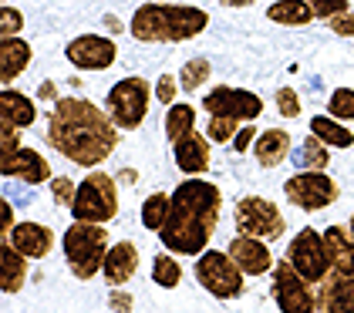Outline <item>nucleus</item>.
<instances>
[{
  "label": "nucleus",
  "instance_id": "nucleus-46",
  "mask_svg": "<svg viewBox=\"0 0 354 313\" xmlns=\"http://www.w3.org/2000/svg\"><path fill=\"white\" fill-rule=\"evenodd\" d=\"M105 27L118 34V30H122V21H118V17H111V14H105Z\"/></svg>",
  "mask_w": 354,
  "mask_h": 313
},
{
  "label": "nucleus",
  "instance_id": "nucleus-6",
  "mask_svg": "<svg viewBox=\"0 0 354 313\" xmlns=\"http://www.w3.org/2000/svg\"><path fill=\"white\" fill-rule=\"evenodd\" d=\"M71 216L78 222H111L118 216V179L102 172V169L88 172L78 182Z\"/></svg>",
  "mask_w": 354,
  "mask_h": 313
},
{
  "label": "nucleus",
  "instance_id": "nucleus-43",
  "mask_svg": "<svg viewBox=\"0 0 354 313\" xmlns=\"http://www.w3.org/2000/svg\"><path fill=\"white\" fill-rule=\"evenodd\" d=\"M17 226V219H14V206H10V199L3 196V202H0V233H3V239H7V233Z\"/></svg>",
  "mask_w": 354,
  "mask_h": 313
},
{
  "label": "nucleus",
  "instance_id": "nucleus-7",
  "mask_svg": "<svg viewBox=\"0 0 354 313\" xmlns=\"http://www.w3.org/2000/svg\"><path fill=\"white\" fill-rule=\"evenodd\" d=\"M196 283L206 290V293H213L216 300H236L243 293L246 273L236 266V260L230 253L206 249L196 260Z\"/></svg>",
  "mask_w": 354,
  "mask_h": 313
},
{
  "label": "nucleus",
  "instance_id": "nucleus-38",
  "mask_svg": "<svg viewBox=\"0 0 354 313\" xmlns=\"http://www.w3.org/2000/svg\"><path fill=\"white\" fill-rule=\"evenodd\" d=\"M21 149V129L10 122H0V158L14 155Z\"/></svg>",
  "mask_w": 354,
  "mask_h": 313
},
{
  "label": "nucleus",
  "instance_id": "nucleus-14",
  "mask_svg": "<svg viewBox=\"0 0 354 313\" xmlns=\"http://www.w3.org/2000/svg\"><path fill=\"white\" fill-rule=\"evenodd\" d=\"M0 172H3V179H17L24 185H41L55 179L51 176V162L41 155L37 149H30V145H21L14 155L0 158Z\"/></svg>",
  "mask_w": 354,
  "mask_h": 313
},
{
  "label": "nucleus",
  "instance_id": "nucleus-13",
  "mask_svg": "<svg viewBox=\"0 0 354 313\" xmlns=\"http://www.w3.org/2000/svg\"><path fill=\"white\" fill-rule=\"evenodd\" d=\"M64 61L75 71H109L118 61V44L115 37H105V34H78L68 41Z\"/></svg>",
  "mask_w": 354,
  "mask_h": 313
},
{
  "label": "nucleus",
  "instance_id": "nucleus-32",
  "mask_svg": "<svg viewBox=\"0 0 354 313\" xmlns=\"http://www.w3.org/2000/svg\"><path fill=\"white\" fill-rule=\"evenodd\" d=\"M327 115L337 122H354V88H334L327 98Z\"/></svg>",
  "mask_w": 354,
  "mask_h": 313
},
{
  "label": "nucleus",
  "instance_id": "nucleus-25",
  "mask_svg": "<svg viewBox=\"0 0 354 313\" xmlns=\"http://www.w3.org/2000/svg\"><path fill=\"white\" fill-rule=\"evenodd\" d=\"M290 158H294L297 172H324L330 165V145H324L317 135H307L297 149L290 152Z\"/></svg>",
  "mask_w": 354,
  "mask_h": 313
},
{
  "label": "nucleus",
  "instance_id": "nucleus-19",
  "mask_svg": "<svg viewBox=\"0 0 354 313\" xmlns=\"http://www.w3.org/2000/svg\"><path fill=\"white\" fill-rule=\"evenodd\" d=\"M172 152H176L179 172H186V176H203V172L209 169V158H213V142H209V135L192 131L189 138H183L179 145H172Z\"/></svg>",
  "mask_w": 354,
  "mask_h": 313
},
{
  "label": "nucleus",
  "instance_id": "nucleus-22",
  "mask_svg": "<svg viewBox=\"0 0 354 313\" xmlns=\"http://www.w3.org/2000/svg\"><path fill=\"white\" fill-rule=\"evenodd\" d=\"M0 122H10L17 129H28L37 122V98H30L17 88H0Z\"/></svg>",
  "mask_w": 354,
  "mask_h": 313
},
{
  "label": "nucleus",
  "instance_id": "nucleus-24",
  "mask_svg": "<svg viewBox=\"0 0 354 313\" xmlns=\"http://www.w3.org/2000/svg\"><path fill=\"white\" fill-rule=\"evenodd\" d=\"M324 246H327V256H330V269L341 273V276H354V236H351V229L327 226Z\"/></svg>",
  "mask_w": 354,
  "mask_h": 313
},
{
  "label": "nucleus",
  "instance_id": "nucleus-41",
  "mask_svg": "<svg viewBox=\"0 0 354 313\" xmlns=\"http://www.w3.org/2000/svg\"><path fill=\"white\" fill-rule=\"evenodd\" d=\"M327 27H330V34H337V37H354V10H344V14L330 17Z\"/></svg>",
  "mask_w": 354,
  "mask_h": 313
},
{
  "label": "nucleus",
  "instance_id": "nucleus-1",
  "mask_svg": "<svg viewBox=\"0 0 354 313\" xmlns=\"http://www.w3.org/2000/svg\"><path fill=\"white\" fill-rule=\"evenodd\" d=\"M118 131L122 129L111 122V115L95 102L57 98L51 115H48L44 142L68 162H75L82 169H98L118 149V142H122Z\"/></svg>",
  "mask_w": 354,
  "mask_h": 313
},
{
  "label": "nucleus",
  "instance_id": "nucleus-44",
  "mask_svg": "<svg viewBox=\"0 0 354 313\" xmlns=\"http://www.w3.org/2000/svg\"><path fill=\"white\" fill-rule=\"evenodd\" d=\"M37 98H41V102H57V84L55 81H44V84L37 88Z\"/></svg>",
  "mask_w": 354,
  "mask_h": 313
},
{
  "label": "nucleus",
  "instance_id": "nucleus-9",
  "mask_svg": "<svg viewBox=\"0 0 354 313\" xmlns=\"http://www.w3.org/2000/svg\"><path fill=\"white\" fill-rule=\"evenodd\" d=\"M287 260H290V266L297 269L307 283H314V287L324 283L327 276H330V256H327V246H324V233H317V229H310V226H304V229L290 239Z\"/></svg>",
  "mask_w": 354,
  "mask_h": 313
},
{
  "label": "nucleus",
  "instance_id": "nucleus-20",
  "mask_svg": "<svg viewBox=\"0 0 354 313\" xmlns=\"http://www.w3.org/2000/svg\"><path fill=\"white\" fill-rule=\"evenodd\" d=\"M317 313H354V276H327L317 283Z\"/></svg>",
  "mask_w": 354,
  "mask_h": 313
},
{
  "label": "nucleus",
  "instance_id": "nucleus-8",
  "mask_svg": "<svg viewBox=\"0 0 354 313\" xmlns=\"http://www.w3.org/2000/svg\"><path fill=\"white\" fill-rule=\"evenodd\" d=\"M233 222H236V233L257 236V239H267V243L287 233L283 212L277 209V202L263 199V196H243L233 206Z\"/></svg>",
  "mask_w": 354,
  "mask_h": 313
},
{
  "label": "nucleus",
  "instance_id": "nucleus-37",
  "mask_svg": "<svg viewBox=\"0 0 354 313\" xmlns=\"http://www.w3.org/2000/svg\"><path fill=\"white\" fill-rule=\"evenodd\" d=\"M307 3L314 7V17H317V21H330V17H337V14L351 10V3H348V0H307Z\"/></svg>",
  "mask_w": 354,
  "mask_h": 313
},
{
  "label": "nucleus",
  "instance_id": "nucleus-16",
  "mask_svg": "<svg viewBox=\"0 0 354 313\" xmlns=\"http://www.w3.org/2000/svg\"><path fill=\"white\" fill-rule=\"evenodd\" d=\"M3 243H10L14 249H21L28 260H44L55 249V229L44 222H17Z\"/></svg>",
  "mask_w": 354,
  "mask_h": 313
},
{
  "label": "nucleus",
  "instance_id": "nucleus-26",
  "mask_svg": "<svg viewBox=\"0 0 354 313\" xmlns=\"http://www.w3.org/2000/svg\"><path fill=\"white\" fill-rule=\"evenodd\" d=\"M162 129H165V138H169L172 145H179L183 138H189L192 131H196V108L186 102L169 104V108H165Z\"/></svg>",
  "mask_w": 354,
  "mask_h": 313
},
{
  "label": "nucleus",
  "instance_id": "nucleus-28",
  "mask_svg": "<svg viewBox=\"0 0 354 313\" xmlns=\"http://www.w3.org/2000/svg\"><path fill=\"white\" fill-rule=\"evenodd\" d=\"M310 135H317L330 149H351L354 145V131L344 122L330 118V115H314L310 118Z\"/></svg>",
  "mask_w": 354,
  "mask_h": 313
},
{
  "label": "nucleus",
  "instance_id": "nucleus-42",
  "mask_svg": "<svg viewBox=\"0 0 354 313\" xmlns=\"http://www.w3.org/2000/svg\"><path fill=\"white\" fill-rule=\"evenodd\" d=\"M257 135H260V131L253 129V122H246L243 129L236 131V138H233V152H240V155H243V152H250V149L257 145Z\"/></svg>",
  "mask_w": 354,
  "mask_h": 313
},
{
  "label": "nucleus",
  "instance_id": "nucleus-35",
  "mask_svg": "<svg viewBox=\"0 0 354 313\" xmlns=\"http://www.w3.org/2000/svg\"><path fill=\"white\" fill-rule=\"evenodd\" d=\"M21 30H24V14L3 0V7H0V37H17Z\"/></svg>",
  "mask_w": 354,
  "mask_h": 313
},
{
  "label": "nucleus",
  "instance_id": "nucleus-36",
  "mask_svg": "<svg viewBox=\"0 0 354 313\" xmlns=\"http://www.w3.org/2000/svg\"><path fill=\"white\" fill-rule=\"evenodd\" d=\"M75 192H78V185L71 182L68 176L51 179V199H55L57 209H71V202H75Z\"/></svg>",
  "mask_w": 354,
  "mask_h": 313
},
{
  "label": "nucleus",
  "instance_id": "nucleus-5",
  "mask_svg": "<svg viewBox=\"0 0 354 313\" xmlns=\"http://www.w3.org/2000/svg\"><path fill=\"white\" fill-rule=\"evenodd\" d=\"M156 98V84H149L138 75L115 81L105 95V111L111 115V122L122 131H136L142 129L145 115H149V104Z\"/></svg>",
  "mask_w": 354,
  "mask_h": 313
},
{
  "label": "nucleus",
  "instance_id": "nucleus-11",
  "mask_svg": "<svg viewBox=\"0 0 354 313\" xmlns=\"http://www.w3.org/2000/svg\"><path fill=\"white\" fill-rule=\"evenodd\" d=\"M283 196L290 206L304 209V212H321L341 199V185L327 172H297L283 182Z\"/></svg>",
  "mask_w": 354,
  "mask_h": 313
},
{
  "label": "nucleus",
  "instance_id": "nucleus-33",
  "mask_svg": "<svg viewBox=\"0 0 354 313\" xmlns=\"http://www.w3.org/2000/svg\"><path fill=\"white\" fill-rule=\"evenodd\" d=\"M240 129H243V122H236V118H226V115H209V122H206V135H209V142H216V145L233 142Z\"/></svg>",
  "mask_w": 354,
  "mask_h": 313
},
{
  "label": "nucleus",
  "instance_id": "nucleus-15",
  "mask_svg": "<svg viewBox=\"0 0 354 313\" xmlns=\"http://www.w3.org/2000/svg\"><path fill=\"white\" fill-rule=\"evenodd\" d=\"M236 266L243 269L246 276H263L273 269V253L267 246V239H257V236H246V233H236L230 239V249H226Z\"/></svg>",
  "mask_w": 354,
  "mask_h": 313
},
{
  "label": "nucleus",
  "instance_id": "nucleus-4",
  "mask_svg": "<svg viewBox=\"0 0 354 313\" xmlns=\"http://www.w3.org/2000/svg\"><path fill=\"white\" fill-rule=\"evenodd\" d=\"M61 249H64V260H68V269L71 276L78 280H91L102 273L105 266V256L111 249V239L105 222H71L64 236H61Z\"/></svg>",
  "mask_w": 354,
  "mask_h": 313
},
{
  "label": "nucleus",
  "instance_id": "nucleus-45",
  "mask_svg": "<svg viewBox=\"0 0 354 313\" xmlns=\"http://www.w3.org/2000/svg\"><path fill=\"white\" fill-rule=\"evenodd\" d=\"M223 7H233V10H243V7H250V3H257V0H219Z\"/></svg>",
  "mask_w": 354,
  "mask_h": 313
},
{
  "label": "nucleus",
  "instance_id": "nucleus-12",
  "mask_svg": "<svg viewBox=\"0 0 354 313\" xmlns=\"http://www.w3.org/2000/svg\"><path fill=\"white\" fill-rule=\"evenodd\" d=\"M203 111L206 115H226V118H236L246 125V122H257L263 115V98L257 91H246V88L219 84V88L203 95Z\"/></svg>",
  "mask_w": 354,
  "mask_h": 313
},
{
  "label": "nucleus",
  "instance_id": "nucleus-10",
  "mask_svg": "<svg viewBox=\"0 0 354 313\" xmlns=\"http://www.w3.org/2000/svg\"><path fill=\"white\" fill-rule=\"evenodd\" d=\"M270 280H273V300H277L280 313H317L314 283H307L297 269L290 266V260L273 263Z\"/></svg>",
  "mask_w": 354,
  "mask_h": 313
},
{
  "label": "nucleus",
  "instance_id": "nucleus-40",
  "mask_svg": "<svg viewBox=\"0 0 354 313\" xmlns=\"http://www.w3.org/2000/svg\"><path fill=\"white\" fill-rule=\"evenodd\" d=\"M132 293H125V287H111L109 293V310L111 313H132Z\"/></svg>",
  "mask_w": 354,
  "mask_h": 313
},
{
  "label": "nucleus",
  "instance_id": "nucleus-34",
  "mask_svg": "<svg viewBox=\"0 0 354 313\" xmlns=\"http://www.w3.org/2000/svg\"><path fill=\"white\" fill-rule=\"evenodd\" d=\"M273 104H277V115H283V118H300L304 115V102H300L297 88H277Z\"/></svg>",
  "mask_w": 354,
  "mask_h": 313
},
{
  "label": "nucleus",
  "instance_id": "nucleus-17",
  "mask_svg": "<svg viewBox=\"0 0 354 313\" xmlns=\"http://www.w3.org/2000/svg\"><path fill=\"white\" fill-rule=\"evenodd\" d=\"M138 273V246L132 239H122L115 243L105 256V266H102V276L109 287H125L132 276Z\"/></svg>",
  "mask_w": 354,
  "mask_h": 313
},
{
  "label": "nucleus",
  "instance_id": "nucleus-31",
  "mask_svg": "<svg viewBox=\"0 0 354 313\" xmlns=\"http://www.w3.org/2000/svg\"><path fill=\"white\" fill-rule=\"evenodd\" d=\"M213 75V61L209 57H189L179 71V88L183 91H196V88H206V81Z\"/></svg>",
  "mask_w": 354,
  "mask_h": 313
},
{
  "label": "nucleus",
  "instance_id": "nucleus-23",
  "mask_svg": "<svg viewBox=\"0 0 354 313\" xmlns=\"http://www.w3.org/2000/svg\"><path fill=\"white\" fill-rule=\"evenodd\" d=\"M290 131L287 129H267L257 135V145H253V155L260 162V169H277L283 158L290 155L294 149H290Z\"/></svg>",
  "mask_w": 354,
  "mask_h": 313
},
{
  "label": "nucleus",
  "instance_id": "nucleus-21",
  "mask_svg": "<svg viewBox=\"0 0 354 313\" xmlns=\"http://www.w3.org/2000/svg\"><path fill=\"white\" fill-rule=\"evenodd\" d=\"M28 256L21 249H14L10 243H0V293L14 296L28 283Z\"/></svg>",
  "mask_w": 354,
  "mask_h": 313
},
{
  "label": "nucleus",
  "instance_id": "nucleus-47",
  "mask_svg": "<svg viewBox=\"0 0 354 313\" xmlns=\"http://www.w3.org/2000/svg\"><path fill=\"white\" fill-rule=\"evenodd\" d=\"M348 229H351V236H354V212H351V226H348Z\"/></svg>",
  "mask_w": 354,
  "mask_h": 313
},
{
  "label": "nucleus",
  "instance_id": "nucleus-2",
  "mask_svg": "<svg viewBox=\"0 0 354 313\" xmlns=\"http://www.w3.org/2000/svg\"><path fill=\"white\" fill-rule=\"evenodd\" d=\"M219 212H223L219 185L189 176L186 182L172 189V212L169 222L159 229L162 246L176 256H203L219 226Z\"/></svg>",
  "mask_w": 354,
  "mask_h": 313
},
{
  "label": "nucleus",
  "instance_id": "nucleus-18",
  "mask_svg": "<svg viewBox=\"0 0 354 313\" xmlns=\"http://www.w3.org/2000/svg\"><path fill=\"white\" fill-rule=\"evenodd\" d=\"M30 57V44L17 34V37H0V88H14V81L28 71Z\"/></svg>",
  "mask_w": 354,
  "mask_h": 313
},
{
  "label": "nucleus",
  "instance_id": "nucleus-29",
  "mask_svg": "<svg viewBox=\"0 0 354 313\" xmlns=\"http://www.w3.org/2000/svg\"><path fill=\"white\" fill-rule=\"evenodd\" d=\"M169 212H172V196H165V192L145 196V202H142V226L149 233H159L169 222Z\"/></svg>",
  "mask_w": 354,
  "mask_h": 313
},
{
  "label": "nucleus",
  "instance_id": "nucleus-30",
  "mask_svg": "<svg viewBox=\"0 0 354 313\" xmlns=\"http://www.w3.org/2000/svg\"><path fill=\"white\" fill-rule=\"evenodd\" d=\"M152 280H156V287H162V290H176L183 283V269H179L176 253H156V260H152Z\"/></svg>",
  "mask_w": 354,
  "mask_h": 313
},
{
  "label": "nucleus",
  "instance_id": "nucleus-3",
  "mask_svg": "<svg viewBox=\"0 0 354 313\" xmlns=\"http://www.w3.org/2000/svg\"><path fill=\"white\" fill-rule=\"evenodd\" d=\"M209 27V14L196 3H142L136 7L129 34L142 44H183Z\"/></svg>",
  "mask_w": 354,
  "mask_h": 313
},
{
  "label": "nucleus",
  "instance_id": "nucleus-27",
  "mask_svg": "<svg viewBox=\"0 0 354 313\" xmlns=\"http://www.w3.org/2000/svg\"><path fill=\"white\" fill-rule=\"evenodd\" d=\"M267 21L283 27H304L310 21H317V17H314V7L307 0H277V3L267 7Z\"/></svg>",
  "mask_w": 354,
  "mask_h": 313
},
{
  "label": "nucleus",
  "instance_id": "nucleus-39",
  "mask_svg": "<svg viewBox=\"0 0 354 313\" xmlns=\"http://www.w3.org/2000/svg\"><path fill=\"white\" fill-rule=\"evenodd\" d=\"M183 88H179V78H172V75H162V78L156 81V102H162L165 108L169 104H176V95H179Z\"/></svg>",
  "mask_w": 354,
  "mask_h": 313
}]
</instances>
